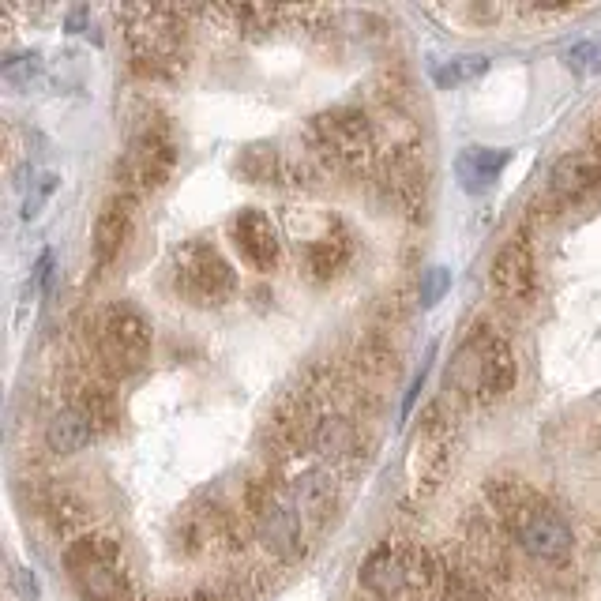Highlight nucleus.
<instances>
[{
    "label": "nucleus",
    "mask_w": 601,
    "mask_h": 601,
    "mask_svg": "<svg viewBox=\"0 0 601 601\" xmlns=\"http://www.w3.org/2000/svg\"><path fill=\"white\" fill-rule=\"evenodd\" d=\"M489 508L496 511V519L504 523L508 534H515L519 549L534 560H549V564H560L568 560L571 549H575V534L571 526L564 523V515L545 504L526 481L519 478H493L489 481Z\"/></svg>",
    "instance_id": "nucleus-1"
},
{
    "label": "nucleus",
    "mask_w": 601,
    "mask_h": 601,
    "mask_svg": "<svg viewBox=\"0 0 601 601\" xmlns=\"http://www.w3.org/2000/svg\"><path fill=\"white\" fill-rule=\"evenodd\" d=\"M447 575L425 545L384 541L361 564V586L380 601H432L444 594Z\"/></svg>",
    "instance_id": "nucleus-2"
},
{
    "label": "nucleus",
    "mask_w": 601,
    "mask_h": 601,
    "mask_svg": "<svg viewBox=\"0 0 601 601\" xmlns=\"http://www.w3.org/2000/svg\"><path fill=\"white\" fill-rule=\"evenodd\" d=\"M515 380H519V365L511 354V342L496 335L493 327H478L455 357L447 387H455L463 399L496 402L515 387Z\"/></svg>",
    "instance_id": "nucleus-3"
},
{
    "label": "nucleus",
    "mask_w": 601,
    "mask_h": 601,
    "mask_svg": "<svg viewBox=\"0 0 601 601\" xmlns=\"http://www.w3.org/2000/svg\"><path fill=\"white\" fill-rule=\"evenodd\" d=\"M177 170V143H173V128L162 113H147L132 132V143L124 158L117 162V185L128 196H147L158 192Z\"/></svg>",
    "instance_id": "nucleus-4"
},
{
    "label": "nucleus",
    "mask_w": 601,
    "mask_h": 601,
    "mask_svg": "<svg viewBox=\"0 0 601 601\" xmlns=\"http://www.w3.org/2000/svg\"><path fill=\"white\" fill-rule=\"evenodd\" d=\"M245 515L263 549L278 560H301L305 556V530L301 508L275 478H252L245 489Z\"/></svg>",
    "instance_id": "nucleus-5"
},
{
    "label": "nucleus",
    "mask_w": 601,
    "mask_h": 601,
    "mask_svg": "<svg viewBox=\"0 0 601 601\" xmlns=\"http://www.w3.org/2000/svg\"><path fill=\"white\" fill-rule=\"evenodd\" d=\"M64 571L83 601H124L132 590L121 545L106 534H83V538L68 541Z\"/></svg>",
    "instance_id": "nucleus-6"
},
{
    "label": "nucleus",
    "mask_w": 601,
    "mask_h": 601,
    "mask_svg": "<svg viewBox=\"0 0 601 601\" xmlns=\"http://www.w3.org/2000/svg\"><path fill=\"white\" fill-rule=\"evenodd\" d=\"M451 447H455V421L444 402H429L410 440V455H406V481H410L414 500H429L444 485Z\"/></svg>",
    "instance_id": "nucleus-7"
},
{
    "label": "nucleus",
    "mask_w": 601,
    "mask_h": 601,
    "mask_svg": "<svg viewBox=\"0 0 601 601\" xmlns=\"http://www.w3.org/2000/svg\"><path fill=\"white\" fill-rule=\"evenodd\" d=\"M312 151L339 166V170H365L376 158V128L361 109L339 106L324 109L309 121Z\"/></svg>",
    "instance_id": "nucleus-8"
},
{
    "label": "nucleus",
    "mask_w": 601,
    "mask_h": 601,
    "mask_svg": "<svg viewBox=\"0 0 601 601\" xmlns=\"http://www.w3.org/2000/svg\"><path fill=\"white\" fill-rule=\"evenodd\" d=\"M155 342V327L136 309L132 301H113L102 309L98 327H94V346H98V361L117 376L136 372Z\"/></svg>",
    "instance_id": "nucleus-9"
},
{
    "label": "nucleus",
    "mask_w": 601,
    "mask_h": 601,
    "mask_svg": "<svg viewBox=\"0 0 601 601\" xmlns=\"http://www.w3.org/2000/svg\"><path fill=\"white\" fill-rule=\"evenodd\" d=\"M173 286L188 305H222L237 290V271L211 241H188L173 260Z\"/></svg>",
    "instance_id": "nucleus-10"
},
{
    "label": "nucleus",
    "mask_w": 601,
    "mask_h": 601,
    "mask_svg": "<svg viewBox=\"0 0 601 601\" xmlns=\"http://www.w3.org/2000/svg\"><path fill=\"white\" fill-rule=\"evenodd\" d=\"M538 286V263H534V245L526 233H515L511 241L500 245L493 260V290L508 305H526Z\"/></svg>",
    "instance_id": "nucleus-11"
},
{
    "label": "nucleus",
    "mask_w": 601,
    "mask_h": 601,
    "mask_svg": "<svg viewBox=\"0 0 601 601\" xmlns=\"http://www.w3.org/2000/svg\"><path fill=\"white\" fill-rule=\"evenodd\" d=\"M132 226H136V196H128V192L109 196L98 211V222H94V263H98V271H106L109 263L121 260L124 245L132 237Z\"/></svg>",
    "instance_id": "nucleus-12"
},
{
    "label": "nucleus",
    "mask_w": 601,
    "mask_h": 601,
    "mask_svg": "<svg viewBox=\"0 0 601 601\" xmlns=\"http://www.w3.org/2000/svg\"><path fill=\"white\" fill-rule=\"evenodd\" d=\"M230 233H233V245L241 252V260L248 267H256V271H271L282 256V241H278V230L275 222L256 211V207H245V211H237V218L230 222Z\"/></svg>",
    "instance_id": "nucleus-13"
},
{
    "label": "nucleus",
    "mask_w": 601,
    "mask_h": 601,
    "mask_svg": "<svg viewBox=\"0 0 601 601\" xmlns=\"http://www.w3.org/2000/svg\"><path fill=\"white\" fill-rule=\"evenodd\" d=\"M42 515H46V523L53 526V534H61V538H83V534H91L87 526H91V508H87V500L76 493V489H68V485H49L46 493H42Z\"/></svg>",
    "instance_id": "nucleus-14"
},
{
    "label": "nucleus",
    "mask_w": 601,
    "mask_h": 601,
    "mask_svg": "<svg viewBox=\"0 0 601 601\" xmlns=\"http://www.w3.org/2000/svg\"><path fill=\"white\" fill-rule=\"evenodd\" d=\"M601 185V155L598 151H575V155H564L549 173V188L560 200H575L590 188Z\"/></svg>",
    "instance_id": "nucleus-15"
},
{
    "label": "nucleus",
    "mask_w": 601,
    "mask_h": 601,
    "mask_svg": "<svg viewBox=\"0 0 601 601\" xmlns=\"http://www.w3.org/2000/svg\"><path fill=\"white\" fill-rule=\"evenodd\" d=\"M466 549H470V560L478 571H489V575H504L508 571V541L500 534V526L485 515H474L466 523Z\"/></svg>",
    "instance_id": "nucleus-16"
},
{
    "label": "nucleus",
    "mask_w": 601,
    "mask_h": 601,
    "mask_svg": "<svg viewBox=\"0 0 601 601\" xmlns=\"http://www.w3.org/2000/svg\"><path fill=\"white\" fill-rule=\"evenodd\" d=\"M305 260H309L312 278L327 282V278H335L346 263L354 260V237H350V230H346L342 222H331L309 245V256H305Z\"/></svg>",
    "instance_id": "nucleus-17"
},
{
    "label": "nucleus",
    "mask_w": 601,
    "mask_h": 601,
    "mask_svg": "<svg viewBox=\"0 0 601 601\" xmlns=\"http://www.w3.org/2000/svg\"><path fill=\"white\" fill-rule=\"evenodd\" d=\"M293 500H297V508H301V519H309L316 526H327L335 519V508H339V493H335V481L320 474V470H312L305 478L293 485Z\"/></svg>",
    "instance_id": "nucleus-18"
},
{
    "label": "nucleus",
    "mask_w": 601,
    "mask_h": 601,
    "mask_svg": "<svg viewBox=\"0 0 601 601\" xmlns=\"http://www.w3.org/2000/svg\"><path fill=\"white\" fill-rule=\"evenodd\" d=\"M508 158L511 155L500 151V147H466L463 155H459V162H455V173H459L466 192H485L504 173Z\"/></svg>",
    "instance_id": "nucleus-19"
},
{
    "label": "nucleus",
    "mask_w": 601,
    "mask_h": 601,
    "mask_svg": "<svg viewBox=\"0 0 601 601\" xmlns=\"http://www.w3.org/2000/svg\"><path fill=\"white\" fill-rule=\"evenodd\" d=\"M387 188L399 207H406L410 215H417L425 207V170L414 155H395L391 170H387Z\"/></svg>",
    "instance_id": "nucleus-20"
},
{
    "label": "nucleus",
    "mask_w": 601,
    "mask_h": 601,
    "mask_svg": "<svg viewBox=\"0 0 601 601\" xmlns=\"http://www.w3.org/2000/svg\"><path fill=\"white\" fill-rule=\"evenodd\" d=\"M94 436H98L94 425L79 410H72V406L61 410V414H53L46 425V447L57 451V455H76V451H83V447L91 444Z\"/></svg>",
    "instance_id": "nucleus-21"
},
{
    "label": "nucleus",
    "mask_w": 601,
    "mask_h": 601,
    "mask_svg": "<svg viewBox=\"0 0 601 601\" xmlns=\"http://www.w3.org/2000/svg\"><path fill=\"white\" fill-rule=\"evenodd\" d=\"M72 410H79V414L87 417L94 425V432L113 429V421H117V399H113V391H109V384L94 380V376H87V380H79L76 384Z\"/></svg>",
    "instance_id": "nucleus-22"
},
{
    "label": "nucleus",
    "mask_w": 601,
    "mask_h": 601,
    "mask_svg": "<svg viewBox=\"0 0 601 601\" xmlns=\"http://www.w3.org/2000/svg\"><path fill=\"white\" fill-rule=\"evenodd\" d=\"M312 447L327 455L331 463H346L357 455V429L346 421V417H320L316 425V436H312Z\"/></svg>",
    "instance_id": "nucleus-23"
},
{
    "label": "nucleus",
    "mask_w": 601,
    "mask_h": 601,
    "mask_svg": "<svg viewBox=\"0 0 601 601\" xmlns=\"http://www.w3.org/2000/svg\"><path fill=\"white\" fill-rule=\"evenodd\" d=\"M489 72V57H455V61H447L444 68H436L432 79H436V87H444V91H455V87H463V83H474Z\"/></svg>",
    "instance_id": "nucleus-24"
},
{
    "label": "nucleus",
    "mask_w": 601,
    "mask_h": 601,
    "mask_svg": "<svg viewBox=\"0 0 601 601\" xmlns=\"http://www.w3.org/2000/svg\"><path fill=\"white\" fill-rule=\"evenodd\" d=\"M564 64H568L575 76H598L601 72V38L575 42V46L564 53Z\"/></svg>",
    "instance_id": "nucleus-25"
},
{
    "label": "nucleus",
    "mask_w": 601,
    "mask_h": 601,
    "mask_svg": "<svg viewBox=\"0 0 601 601\" xmlns=\"http://www.w3.org/2000/svg\"><path fill=\"white\" fill-rule=\"evenodd\" d=\"M440 598L444 601H493V594H489L474 575H466V571H451Z\"/></svg>",
    "instance_id": "nucleus-26"
},
{
    "label": "nucleus",
    "mask_w": 601,
    "mask_h": 601,
    "mask_svg": "<svg viewBox=\"0 0 601 601\" xmlns=\"http://www.w3.org/2000/svg\"><path fill=\"white\" fill-rule=\"evenodd\" d=\"M0 72H4V79H8L12 87H19V91H23V87H31L34 79H38V72H42V61H38L34 53H12V57L4 61V68H0Z\"/></svg>",
    "instance_id": "nucleus-27"
},
{
    "label": "nucleus",
    "mask_w": 601,
    "mask_h": 601,
    "mask_svg": "<svg viewBox=\"0 0 601 601\" xmlns=\"http://www.w3.org/2000/svg\"><path fill=\"white\" fill-rule=\"evenodd\" d=\"M447 286H451V271H447V267H429V271L421 275V290H417L421 309H432V305L447 293Z\"/></svg>",
    "instance_id": "nucleus-28"
},
{
    "label": "nucleus",
    "mask_w": 601,
    "mask_h": 601,
    "mask_svg": "<svg viewBox=\"0 0 601 601\" xmlns=\"http://www.w3.org/2000/svg\"><path fill=\"white\" fill-rule=\"evenodd\" d=\"M230 16L248 31H271V23L282 19L286 12H278V8H230Z\"/></svg>",
    "instance_id": "nucleus-29"
},
{
    "label": "nucleus",
    "mask_w": 601,
    "mask_h": 601,
    "mask_svg": "<svg viewBox=\"0 0 601 601\" xmlns=\"http://www.w3.org/2000/svg\"><path fill=\"white\" fill-rule=\"evenodd\" d=\"M53 188H57V177H53V173H46V177L31 181V192H27V200H23V218L38 215V207H42V203L53 196Z\"/></svg>",
    "instance_id": "nucleus-30"
},
{
    "label": "nucleus",
    "mask_w": 601,
    "mask_h": 601,
    "mask_svg": "<svg viewBox=\"0 0 601 601\" xmlns=\"http://www.w3.org/2000/svg\"><path fill=\"white\" fill-rule=\"evenodd\" d=\"M16 590L23 601H38L42 598V586H38V575L27 568H16Z\"/></svg>",
    "instance_id": "nucleus-31"
},
{
    "label": "nucleus",
    "mask_w": 601,
    "mask_h": 601,
    "mask_svg": "<svg viewBox=\"0 0 601 601\" xmlns=\"http://www.w3.org/2000/svg\"><path fill=\"white\" fill-rule=\"evenodd\" d=\"M590 151H598L601 155V117L594 121V128H590Z\"/></svg>",
    "instance_id": "nucleus-32"
}]
</instances>
